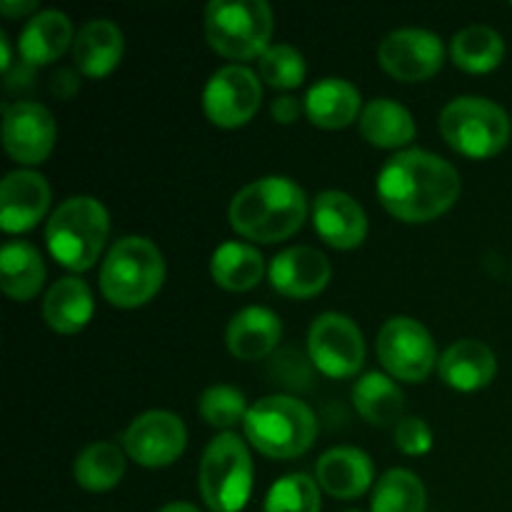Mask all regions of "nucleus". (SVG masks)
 I'll return each mask as SVG.
<instances>
[{"label":"nucleus","instance_id":"obj_10","mask_svg":"<svg viewBox=\"0 0 512 512\" xmlns=\"http://www.w3.org/2000/svg\"><path fill=\"white\" fill-rule=\"evenodd\" d=\"M263 100V83L255 70L233 63L210 75L203 88L205 118L225 130L243 128L255 118Z\"/></svg>","mask_w":512,"mask_h":512},{"label":"nucleus","instance_id":"obj_33","mask_svg":"<svg viewBox=\"0 0 512 512\" xmlns=\"http://www.w3.org/2000/svg\"><path fill=\"white\" fill-rule=\"evenodd\" d=\"M263 512H320V485L305 473L275 480L265 495Z\"/></svg>","mask_w":512,"mask_h":512},{"label":"nucleus","instance_id":"obj_6","mask_svg":"<svg viewBox=\"0 0 512 512\" xmlns=\"http://www.w3.org/2000/svg\"><path fill=\"white\" fill-rule=\"evenodd\" d=\"M438 128L455 153L473 160H488L503 153L510 143L512 118L493 100L460 95L445 105Z\"/></svg>","mask_w":512,"mask_h":512},{"label":"nucleus","instance_id":"obj_7","mask_svg":"<svg viewBox=\"0 0 512 512\" xmlns=\"http://www.w3.org/2000/svg\"><path fill=\"white\" fill-rule=\"evenodd\" d=\"M273 28V8L265 0H213L205 8V38L223 58H260L270 48Z\"/></svg>","mask_w":512,"mask_h":512},{"label":"nucleus","instance_id":"obj_4","mask_svg":"<svg viewBox=\"0 0 512 512\" xmlns=\"http://www.w3.org/2000/svg\"><path fill=\"white\" fill-rule=\"evenodd\" d=\"M165 283V258L158 245L143 235H125L100 265V293L115 308H140L158 295Z\"/></svg>","mask_w":512,"mask_h":512},{"label":"nucleus","instance_id":"obj_16","mask_svg":"<svg viewBox=\"0 0 512 512\" xmlns=\"http://www.w3.org/2000/svg\"><path fill=\"white\" fill-rule=\"evenodd\" d=\"M313 228L330 248L355 250L368 238V215L353 195L343 190H323L315 195Z\"/></svg>","mask_w":512,"mask_h":512},{"label":"nucleus","instance_id":"obj_27","mask_svg":"<svg viewBox=\"0 0 512 512\" xmlns=\"http://www.w3.org/2000/svg\"><path fill=\"white\" fill-rule=\"evenodd\" d=\"M263 273L265 258L260 255V250L248 243H240V240H228V243L218 245L210 258V275H213L215 285L230 290V293L253 290L263 280Z\"/></svg>","mask_w":512,"mask_h":512},{"label":"nucleus","instance_id":"obj_32","mask_svg":"<svg viewBox=\"0 0 512 512\" xmlns=\"http://www.w3.org/2000/svg\"><path fill=\"white\" fill-rule=\"evenodd\" d=\"M258 75L270 88L293 90L303 85L308 63L298 48L288 43H275L258 58Z\"/></svg>","mask_w":512,"mask_h":512},{"label":"nucleus","instance_id":"obj_30","mask_svg":"<svg viewBox=\"0 0 512 512\" xmlns=\"http://www.w3.org/2000/svg\"><path fill=\"white\" fill-rule=\"evenodd\" d=\"M125 475V450L115 443H93L80 450L73 463V478L88 493H108Z\"/></svg>","mask_w":512,"mask_h":512},{"label":"nucleus","instance_id":"obj_3","mask_svg":"<svg viewBox=\"0 0 512 512\" xmlns=\"http://www.w3.org/2000/svg\"><path fill=\"white\" fill-rule=\"evenodd\" d=\"M110 233V215L98 198L73 195L63 200L45 225V245L53 260L73 273L98 263Z\"/></svg>","mask_w":512,"mask_h":512},{"label":"nucleus","instance_id":"obj_18","mask_svg":"<svg viewBox=\"0 0 512 512\" xmlns=\"http://www.w3.org/2000/svg\"><path fill=\"white\" fill-rule=\"evenodd\" d=\"M315 480L320 490L338 500H355L368 493L375 480L373 460L360 448H333L320 455L315 465Z\"/></svg>","mask_w":512,"mask_h":512},{"label":"nucleus","instance_id":"obj_19","mask_svg":"<svg viewBox=\"0 0 512 512\" xmlns=\"http://www.w3.org/2000/svg\"><path fill=\"white\" fill-rule=\"evenodd\" d=\"M438 373L448 388L458 393H475L493 383L498 373V358L490 345L475 338L455 340L438 360Z\"/></svg>","mask_w":512,"mask_h":512},{"label":"nucleus","instance_id":"obj_8","mask_svg":"<svg viewBox=\"0 0 512 512\" xmlns=\"http://www.w3.org/2000/svg\"><path fill=\"white\" fill-rule=\"evenodd\" d=\"M198 490L213 512H240L253 493V458L233 433H220L205 448L198 470Z\"/></svg>","mask_w":512,"mask_h":512},{"label":"nucleus","instance_id":"obj_38","mask_svg":"<svg viewBox=\"0 0 512 512\" xmlns=\"http://www.w3.org/2000/svg\"><path fill=\"white\" fill-rule=\"evenodd\" d=\"M0 50H3V60H0V68L5 75H10V65H13V50H10L8 35L0 33Z\"/></svg>","mask_w":512,"mask_h":512},{"label":"nucleus","instance_id":"obj_25","mask_svg":"<svg viewBox=\"0 0 512 512\" xmlns=\"http://www.w3.org/2000/svg\"><path fill=\"white\" fill-rule=\"evenodd\" d=\"M415 118L393 98H375L360 113V135L373 148L400 150L415 140Z\"/></svg>","mask_w":512,"mask_h":512},{"label":"nucleus","instance_id":"obj_12","mask_svg":"<svg viewBox=\"0 0 512 512\" xmlns=\"http://www.w3.org/2000/svg\"><path fill=\"white\" fill-rule=\"evenodd\" d=\"M188 445L185 423L170 410H148L128 425L123 448L133 463L158 470L173 465Z\"/></svg>","mask_w":512,"mask_h":512},{"label":"nucleus","instance_id":"obj_9","mask_svg":"<svg viewBox=\"0 0 512 512\" xmlns=\"http://www.w3.org/2000/svg\"><path fill=\"white\" fill-rule=\"evenodd\" d=\"M378 358L393 380L423 383L438 365V348L433 335L420 320L398 315L385 320L378 333Z\"/></svg>","mask_w":512,"mask_h":512},{"label":"nucleus","instance_id":"obj_28","mask_svg":"<svg viewBox=\"0 0 512 512\" xmlns=\"http://www.w3.org/2000/svg\"><path fill=\"white\" fill-rule=\"evenodd\" d=\"M505 58V40L490 25H468L450 40V60L465 73L483 75L498 68Z\"/></svg>","mask_w":512,"mask_h":512},{"label":"nucleus","instance_id":"obj_31","mask_svg":"<svg viewBox=\"0 0 512 512\" xmlns=\"http://www.w3.org/2000/svg\"><path fill=\"white\" fill-rule=\"evenodd\" d=\"M428 493L423 480L405 468L388 470L375 483L370 512H425Z\"/></svg>","mask_w":512,"mask_h":512},{"label":"nucleus","instance_id":"obj_34","mask_svg":"<svg viewBox=\"0 0 512 512\" xmlns=\"http://www.w3.org/2000/svg\"><path fill=\"white\" fill-rule=\"evenodd\" d=\"M248 410L250 408L245 403V395L238 388H233V385H210L208 390H203L198 400L200 418L218 430H230L235 425H243Z\"/></svg>","mask_w":512,"mask_h":512},{"label":"nucleus","instance_id":"obj_39","mask_svg":"<svg viewBox=\"0 0 512 512\" xmlns=\"http://www.w3.org/2000/svg\"><path fill=\"white\" fill-rule=\"evenodd\" d=\"M158 512H200V510L195 508L193 503H180V500H178V503H168L165 508H160Z\"/></svg>","mask_w":512,"mask_h":512},{"label":"nucleus","instance_id":"obj_15","mask_svg":"<svg viewBox=\"0 0 512 512\" xmlns=\"http://www.w3.org/2000/svg\"><path fill=\"white\" fill-rule=\"evenodd\" d=\"M330 260L310 245H293L285 248L270 260L268 278L270 285L280 295L293 300H308L323 293L330 283Z\"/></svg>","mask_w":512,"mask_h":512},{"label":"nucleus","instance_id":"obj_2","mask_svg":"<svg viewBox=\"0 0 512 512\" xmlns=\"http://www.w3.org/2000/svg\"><path fill=\"white\" fill-rule=\"evenodd\" d=\"M308 218V195L285 175H265L233 195L228 220L238 235L273 245L288 240Z\"/></svg>","mask_w":512,"mask_h":512},{"label":"nucleus","instance_id":"obj_40","mask_svg":"<svg viewBox=\"0 0 512 512\" xmlns=\"http://www.w3.org/2000/svg\"><path fill=\"white\" fill-rule=\"evenodd\" d=\"M345 512H363V510H345Z\"/></svg>","mask_w":512,"mask_h":512},{"label":"nucleus","instance_id":"obj_17","mask_svg":"<svg viewBox=\"0 0 512 512\" xmlns=\"http://www.w3.org/2000/svg\"><path fill=\"white\" fill-rule=\"evenodd\" d=\"M50 208V185L35 170H13L0 185V228L8 235L25 233L45 218Z\"/></svg>","mask_w":512,"mask_h":512},{"label":"nucleus","instance_id":"obj_11","mask_svg":"<svg viewBox=\"0 0 512 512\" xmlns=\"http://www.w3.org/2000/svg\"><path fill=\"white\" fill-rule=\"evenodd\" d=\"M308 355L328 378H353L365 363L363 333L348 315L323 313L308 330Z\"/></svg>","mask_w":512,"mask_h":512},{"label":"nucleus","instance_id":"obj_26","mask_svg":"<svg viewBox=\"0 0 512 512\" xmlns=\"http://www.w3.org/2000/svg\"><path fill=\"white\" fill-rule=\"evenodd\" d=\"M45 283V263L38 248L25 240H8L0 250V288L15 303H28Z\"/></svg>","mask_w":512,"mask_h":512},{"label":"nucleus","instance_id":"obj_22","mask_svg":"<svg viewBox=\"0 0 512 512\" xmlns=\"http://www.w3.org/2000/svg\"><path fill=\"white\" fill-rule=\"evenodd\" d=\"M360 90L345 78H323L310 85L305 93L303 108L310 123L323 130L348 128L360 118Z\"/></svg>","mask_w":512,"mask_h":512},{"label":"nucleus","instance_id":"obj_23","mask_svg":"<svg viewBox=\"0 0 512 512\" xmlns=\"http://www.w3.org/2000/svg\"><path fill=\"white\" fill-rule=\"evenodd\" d=\"M73 23L60 10H40L25 23L18 40V53L30 68L50 65L73 45Z\"/></svg>","mask_w":512,"mask_h":512},{"label":"nucleus","instance_id":"obj_29","mask_svg":"<svg viewBox=\"0 0 512 512\" xmlns=\"http://www.w3.org/2000/svg\"><path fill=\"white\" fill-rule=\"evenodd\" d=\"M353 405L370 425H398L403 415L405 398L390 375L385 373H365L353 385Z\"/></svg>","mask_w":512,"mask_h":512},{"label":"nucleus","instance_id":"obj_14","mask_svg":"<svg viewBox=\"0 0 512 512\" xmlns=\"http://www.w3.org/2000/svg\"><path fill=\"white\" fill-rule=\"evenodd\" d=\"M55 138H58V125L45 105L33 100L3 105V145L15 163H45L53 153Z\"/></svg>","mask_w":512,"mask_h":512},{"label":"nucleus","instance_id":"obj_36","mask_svg":"<svg viewBox=\"0 0 512 512\" xmlns=\"http://www.w3.org/2000/svg\"><path fill=\"white\" fill-rule=\"evenodd\" d=\"M300 110H305L303 105L298 103V98L293 95H278L270 105V113H273V120L280 125H293L295 120L300 118Z\"/></svg>","mask_w":512,"mask_h":512},{"label":"nucleus","instance_id":"obj_1","mask_svg":"<svg viewBox=\"0 0 512 512\" xmlns=\"http://www.w3.org/2000/svg\"><path fill=\"white\" fill-rule=\"evenodd\" d=\"M460 173L430 150H398L385 160L375 193L393 218L403 223H430L448 213L460 198Z\"/></svg>","mask_w":512,"mask_h":512},{"label":"nucleus","instance_id":"obj_41","mask_svg":"<svg viewBox=\"0 0 512 512\" xmlns=\"http://www.w3.org/2000/svg\"><path fill=\"white\" fill-rule=\"evenodd\" d=\"M510 8H512V3H510Z\"/></svg>","mask_w":512,"mask_h":512},{"label":"nucleus","instance_id":"obj_24","mask_svg":"<svg viewBox=\"0 0 512 512\" xmlns=\"http://www.w3.org/2000/svg\"><path fill=\"white\" fill-rule=\"evenodd\" d=\"M95 300L88 283L80 278H60L43 298V320L58 335H75L93 320Z\"/></svg>","mask_w":512,"mask_h":512},{"label":"nucleus","instance_id":"obj_35","mask_svg":"<svg viewBox=\"0 0 512 512\" xmlns=\"http://www.w3.org/2000/svg\"><path fill=\"white\" fill-rule=\"evenodd\" d=\"M395 445L405 455H425L433 450V430H430V425L423 418L405 415L395 425Z\"/></svg>","mask_w":512,"mask_h":512},{"label":"nucleus","instance_id":"obj_20","mask_svg":"<svg viewBox=\"0 0 512 512\" xmlns=\"http://www.w3.org/2000/svg\"><path fill=\"white\" fill-rule=\"evenodd\" d=\"M283 323L270 308L250 305L238 310L225 328V345L238 360H263L278 348Z\"/></svg>","mask_w":512,"mask_h":512},{"label":"nucleus","instance_id":"obj_21","mask_svg":"<svg viewBox=\"0 0 512 512\" xmlns=\"http://www.w3.org/2000/svg\"><path fill=\"white\" fill-rule=\"evenodd\" d=\"M123 30L108 18H93L75 33L73 60L85 78H105L123 60Z\"/></svg>","mask_w":512,"mask_h":512},{"label":"nucleus","instance_id":"obj_5","mask_svg":"<svg viewBox=\"0 0 512 512\" xmlns=\"http://www.w3.org/2000/svg\"><path fill=\"white\" fill-rule=\"evenodd\" d=\"M243 430L250 445L265 458L290 460L313 448L318 438V418L303 400L268 395L250 405Z\"/></svg>","mask_w":512,"mask_h":512},{"label":"nucleus","instance_id":"obj_37","mask_svg":"<svg viewBox=\"0 0 512 512\" xmlns=\"http://www.w3.org/2000/svg\"><path fill=\"white\" fill-rule=\"evenodd\" d=\"M38 10L35 0H0V13L5 18H20V15H28Z\"/></svg>","mask_w":512,"mask_h":512},{"label":"nucleus","instance_id":"obj_13","mask_svg":"<svg viewBox=\"0 0 512 512\" xmlns=\"http://www.w3.org/2000/svg\"><path fill=\"white\" fill-rule=\"evenodd\" d=\"M378 63L395 80L420 83L443 68L445 45L433 30L400 28L380 40Z\"/></svg>","mask_w":512,"mask_h":512}]
</instances>
